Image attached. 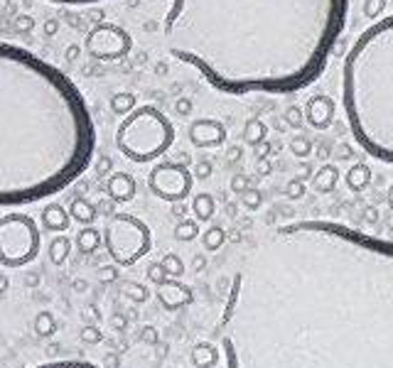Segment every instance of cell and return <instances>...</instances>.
<instances>
[{"label":"cell","instance_id":"obj_59","mask_svg":"<svg viewBox=\"0 0 393 368\" xmlns=\"http://www.w3.org/2000/svg\"><path fill=\"white\" fill-rule=\"evenodd\" d=\"M74 290H79V293H82V290H86V282L77 280V282H74Z\"/></svg>","mask_w":393,"mask_h":368},{"label":"cell","instance_id":"obj_44","mask_svg":"<svg viewBox=\"0 0 393 368\" xmlns=\"http://www.w3.org/2000/svg\"><path fill=\"white\" fill-rule=\"evenodd\" d=\"M96 172H99V175H104V177L108 175V172H111V158H106V155H104V158L96 162Z\"/></svg>","mask_w":393,"mask_h":368},{"label":"cell","instance_id":"obj_11","mask_svg":"<svg viewBox=\"0 0 393 368\" xmlns=\"http://www.w3.org/2000/svg\"><path fill=\"white\" fill-rule=\"evenodd\" d=\"M158 299L160 304H163V310L177 312V310H182V307H187V304H192L194 295H192V287L182 285V282L175 280V278H167L163 285H158Z\"/></svg>","mask_w":393,"mask_h":368},{"label":"cell","instance_id":"obj_33","mask_svg":"<svg viewBox=\"0 0 393 368\" xmlns=\"http://www.w3.org/2000/svg\"><path fill=\"white\" fill-rule=\"evenodd\" d=\"M82 341L84 344H101L104 341V332H101L99 324H84L82 327Z\"/></svg>","mask_w":393,"mask_h":368},{"label":"cell","instance_id":"obj_8","mask_svg":"<svg viewBox=\"0 0 393 368\" xmlns=\"http://www.w3.org/2000/svg\"><path fill=\"white\" fill-rule=\"evenodd\" d=\"M84 49L96 62H118L133 49V37L113 23H99L84 40Z\"/></svg>","mask_w":393,"mask_h":368},{"label":"cell","instance_id":"obj_13","mask_svg":"<svg viewBox=\"0 0 393 368\" xmlns=\"http://www.w3.org/2000/svg\"><path fill=\"white\" fill-rule=\"evenodd\" d=\"M135 192H138V184H135L133 175L128 172H113L106 180V194L108 199H113L116 204H128L135 199Z\"/></svg>","mask_w":393,"mask_h":368},{"label":"cell","instance_id":"obj_4","mask_svg":"<svg viewBox=\"0 0 393 368\" xmlns=\"http://www.w3.org/2000/svg\"><path fill=\"white\" fill-rule=\"evenodd\" d=\"M342 106L361 150L393 164V15L366 27L346 52Z\"/></svg>","mask_w":393,"mask_h":368},{"label":"cell","instance_id":"obj_52","mask_svg":"<svg viewBox=\"0 0 393 368\" xmlns=\"http://www.w3.org/2000/svg\"><path fill=\"white\" fill-rule=\"evenodd\" d=\"M57 27H59L57 20H49V23L45 25V35H54V32H57Z\"/></svg>","mask_w":393,"mask_h":368},{"label":"cell","instance_id":"obj_34","mask_svg":"<svg viewBox=\"0 0 393 368\" xmlns=\"http://www.w3.org/2000/svg\"><path fill=\"white\" fill-rule=\"evenodd\" d=\"M386 10V0H364V15L366 20H379Z\"/></svg>","mask_w":393,"mask_h":368},{"label":"cell","instance_id":"obj_6","mask_svg":"<svg viewBox=\"0 0 393 368\" xmlns=\"http://www.w3.org/2000/svg\"><path fill=\"white\" fill-rule=\"evenodd\" d=\"M106 253L118 268H130L153 248V231L133 214H113L104 231Z\"/></svg>","mask_w":393,"mask_h":368},{"label":"cell","instance_id":"obj_36","mask_svg":"<svg viewBox=\"0 0 393 368\" xmlns=\"http://www.w3.org/2000/svg\"><path fill=\"white\" fill-rule=\"evenodd\" d=\"M147 280L153 282V285H163L167 280V273H165L163 263H150L147 265Z\"/></svg>","mask_w":393,"mask_h":368},{"label":"cell","instance_id":"obj_16","mask_svg":"<svg viewBox=\"0 0 393 368\" xmlns=\"http://www.w3.org/2000/svg\"><path fill=\"white\" fill-rule=\"evenodd\" d=\"M189 358H192L194 368H214L219 363V358H222V351L214 344H209V341H200L192 349Z\"/></svg>","mask_w":393,"mask_h":368},{"label":"cell","instance_id":"obj_49","mask_svg":"<svg viewBox=\"0 0 393 368\" xmlns=\"http://www.w3.org/2000/svg\"><path fill=\"white\" fill-rule=\"evenodd\" d=\"M37 285H40V275L35 273L25 275V287H37Z\"/></svg>","mask_w":393,"mask_h":368},{"label":"cell","instance_id":"obj_19","mask_svg":"<svg viewBox=\"0 0 393 368\" xmlns=\"http://www.w3.org/2000/svg\"><path fill=\"white\" fill-rule=\"evenodd\" d=\"M337 182H340V170H337L335 164H322V167L315 172V177H312V187L320 194H329V192H335Z\"/></svg>","mask_w":393,"mask_h":368},{"label":"cell","instance_id":"obj_21","mask_svg":"<svg viewBox=\"0 0 393 368\" xmlns=\"http://www.w3.org/2000/svg\"><path fill=\"white\" fill-rule=\"evenodd\" d=\"M192 214L197 221H211V217L217 214V201L209 192H200L192 199Z\"/></svg>","mask_w":393,"mask_h":368},{"label":"cell","instance_id":"obj_20","mask_svg":"<svg viewBox=\"0 0 393 368\" xmlns=\"http://www.w3.org/2000/svg\"><path fill=\"white\" fill-rule=\"evenodd\" d=\"M71 238L69 236H54L52 241H49V248H47V256H49V263L52 265H64L67 260H69L71 256Z\"/></svg>","mask_w":393,"mask_h":368},{"label":"cell","instance_id":"obj_18","mask_svg":"<svg viewBox=\"0 0 393 368\" xmlns=\"http://www.w3.org/2000/svg\"><path fill=\"white\" fill-rule=\"evenodd\" d=\"M71 221H79L82 226H94V221L99 219V211H96V204H91L88 199L77 197L69 206Z\"/></svg>","mask_w":393,"mask_h":368},{"label":"cell","instance_id":"obj_60","mask_svg":"<svg viewBox=\"0 0 393 368\" xmlns=\"http://www.w3.org/2000/svg\"><path fill=\"white\" fill-rule=\"evenodd\" d=\"M226 214H229V217H234V214H236V206H234V204L226 206Z\"/></svg>","mask_w":393,"mask_h":368},{"label":"cell","instance_id":"obj_7","mask_svg":"<svg viewBox=\"0 0 393 368\" xmlns=\"http://www.w3.org/2000/svg\"><path fill=\"white\" fill-rule=\"evenodd\" d=\"M42 236L35 219L25 214L0 217V265L23 268L40 256Z\"/></svg>","mask_w":393,"mask_h":368},{"label":"cell","instance_id":"obj_15","mask_svg":"<svg viewBox=\"0 0 393 368\" xmlns=\"http://www.w3.org/2000/svg\"><path fill=\"white\" fill-rule=\"evenodd\" d=\"M344 182H346V189L354 194L364 192L369 187L371 182V167L366 162H354L344 175Z\"/></svg>","mask_w":393,"mask_h":368},{"label":"cell","instance_id":"obj_45","mask_svg":"<svg viewBox=\"0 0 393 368\" xmlns=\"http://www.w3.org/2000/svg\"><path fill=\"white\" fill-rule=\"evenodd\" d=\"M49 3H59V5H88V3H101V0H49Z\"/></svg>","mask_w":393,"mask_h":368},{"label":"cell","instance_id":"obj_40","mask_svg":"<svg viewBox=\"0 0 393 368\" xmlns=\"http://www.w3.org/2000/svg\"><path fill=\"white\" fill-rule=\"evenodd\" d=\"M99 278H101V282H113L118 278V265L113 263V265H106V268H101Z\"/></svg>","mask_w":393,"mask_h":368},{"label":"cell","instance_id":"obj_48","mask_svg":"<svg viewBox=\"0 0 393 368\" xmlns=\"http://www.w3.org/2000/svg\"><path fill=\"white\" fill-rule=\"evenodd\" d=\"M270 155V143L265 140V143H261L259 147H256V158H268Z\"/></svg>","mask_w":393,"mask_h":368},{"label":"cell","instance_id":"obj_43","mask_svg":"<svg viewBox=\"0 0 393 368\" xmlns=\"http://www.w3.org/2000/svg\"><path fill=\"white\" fill-rule=\"evenodd\" d=\"M84 315L88 317V324H96V321H99V307H96V304H86V307H84Z\"/></svg>","mask_w":393,"mask_h":368},{"label":"cell","instance_id":"obj_1","mask_svg":"<svg viewBox=\"0 0 393 368\" xmlns=\"http://www.w3.org/2000/svg\"><path fill=\"white\" fill-rule=\"evenodd\" d=\"M219 339L226 368H393V241L290 221L234 273Z\"/></svg>","mask_w":393,"mask_h":368},{"label":"cell","instance_id":"obj_53","mask_svg":"<svg viewBox=\"0 0 393 368\" xmlns=\"http://www.w3.org/2000/svg\"><path fill=\"white\" fill-rule=\"evenodd\" d=\"M8 287H10V280H8V275H0V295L8 293Z\"/></svg>","mask_w":393,"mask_h":368},{"label":"cell","instance_id":"obj_9","mask_svg":"<svg viewBox=\"0 0 393 368\" xmlns=\"http://www.w3.org/2000/svg\"><path fill=\"white\" fill-rule=\"evenodd\" d=\"M194 175L180 162H160L147 175V189L163 201H184L192 192Z\"/></svg>","mask_w":393,"mask_h":368},{"label":"cell","instance_id":"obj_31","mask_svg":"<svg viewBox=\"0 0 393 368\" xmlns=\"http://www.w3.org/2000/svg\"><path fill=\"white\" fill-rule=\"evenodd\" d=\"M305 194H307L305 177H293V180H288V184H285V197H288V199H302Z\"/></svg>","mask_w":393,"mask_h":368},{"label":"cell","instance_id":"obj_46","mask_svg":"<svg viewBox=\"0 0 393 368\" xmlns=\"http://www.w3.org/2000/svg\"><path fill=\"white\" fill-rule=\"evenodd\" d=\"M184 214H187V204H184V201H175V204H172V217L184 219Z\"/></svg>","mask_w":393,"mask_h":368},{"label":"cell","instance_id":"obj_10","mask_svg":"<svg viewBox=\"0 0 393 368\" xmlns=\"http://www.w3.org/2000/svg\"><path fill=\"white\" fill-rule=\"evenodd\" d=\"M189 143L194 147H219L226 143V125L217 118H197V121L189 123Z\"/></svg>","mask_w":393,"mask_h":368},{"label":"cell","instance_id":"obj_5","mask_svg":"<svg viewBox=\"0 0 393 368\" xmlns=\"http://www.w3.org/2000/svg\"><path fill=\"white\" fill-rule=\"evenodd\" d=\"M172 143H175V128L170 118L155 106H141L130 111L116 130L118 152L138 164L163 158Z\"/></svg>","mask_w":393,"mask_h":368},{"label":"cell","instance_id":"obj_32","mask_svg":"<svg viewBox=\"0 0 393 368\" xmlns=\"http://www.w3.org/2000/svg\"><path fill=\"white\" fill-rule=\"evenodd\" d=\"M123 295H128L133 302H145V299L150 297L147 287L141 285V282H126V285H123Z\"/></svg>","mask_w":393,"mask_h":368},{"label":"cell","instance_id":"obj_47","mask_svg":"<svg viewBox=\"0 0 393 368\" xmlns=\"http://www.w3.org/2000/svg\"><path fill=\"white\" fill-rule=\"evenodd\" d=\"M270 170H273V167H270L268 158H259V175H261V177H268Z\"/></svg>","mask_w":393,"mask_h":368},{"label":"cell","instance_id":"obj_29","mask_svg":"<svg viewBox=\"0 0 393 368\" xmlns=\"http://www.w3.org/2000/svg\"><path fill=\"white\" fill-rule=\"evenodd\" d=\"M239 199H241V206L248 211H259L261 206H263V194L253 187H248L243 194H239Z\"/></svg>","mask_w":393,"mask_h":368},{"label":"cell","instance_id":"obj_22","mask_svg":"<svg viewBox=\"0 0 393 368\" xmlns=\"http://www.w3.org/2000/svg\"><path fill=\"white\" fill-rule=\"evenodd\" d=\"M243 140L246 145L259 147L261 143L268 140V125L261 118H248V123L243 125Z\"/></svg>","mask_w":393,"mask_h":368},{"label":"cell","instance_id":"obj_57","mask_svg":"<svg viewBox=\"0 0 393 368\" xmlns=\"http://www.w3.org/2000/svg\"><path fill=\"white\" fill-rule=\"evenodd\" d=\"M340 155H342V158H340V160H346V158H352V150H349V147H340Z\"/></svg>","mask_w":393,"mask_h":368},{"label":"cell","instance_id":"obj_2","mask_svg":"<svg viewBox=\"0 0 393 368\" xmlns=\"http://www.w3.org/2000/svg\"><path fill=\"white\" fill-rule=\"evenodd\" d=\"M349 0H172L167 52L222 94H295L320 79Z\"/></svg>","mask_w":393,"mask_h":368},{"label":"cell","instance_id":"obj_37","mask_svg":"<svg viewBox=\"0 0 393 368\" xmlns=\"http://www.w3.org/2000/svg\"><path fill=\"white\" fill-rule=\"evenodd\" d=\"M248 187H251V180H248L246 175H234V177H231L229 189L236 194V197H239V194H243V192H246Z\"/></svg>","mask_w":393,"mask_h":368},{"label":"cell","instance_id":"obj_56","mask_svg":"<svg viewBox=\"0 0 393 368\" xmlns=\"http://www.w3.org/2000/svg\"><path fill=\"white\" fill-rule=\"evenodd\" d=\"M364 217H366V221H369V223H376V219H379V217H376V211H374V209H366V211H364Z\"/></svg>","mask_w":393,"mask_h":368},{"label":"cell","instance_id":"obj_27","mask_svg":"<svg viewBox=\"0 0 393 368\" xmlns=\"http://www.w3.org/2000/svg\"><path fill=\"white\" fill-rule=\"evenodd\" d=\"M288 150L293 152V158L305 160L312 155V140L310 138H305V135H295V138H290L288 140Z\"/></svg>","mask_w":393,"mask_h":368},{"label":"cell","instance_id":"obj_23","mask_svg":"<svg viewBox=\"0 0 393 368\" xmlns=\"http://www.w3.org/2000/svg\"><path fill=\"white\" fill-rule=\"evenodd\" d=\"M32 329H35L37 336H42V339H49V336H54L59 329L57 324V317L52 315V312H40V315L35 317V321H32Z\"/></svg>","mask_w":393,"mask_h":368},{"label":"cell","instance_id":"obj_55","mask_svg":"<svg viewBox=\"0 0 393 368\" xmlns=\"http://www.w3.org/2000/svg\"><path fill=\"white\" fill-rule=\"evenodd\" d=\"M239 158H241V147H231V150H229V160H231V162H236Z\"/></svg>","mask_w":393,"mask_h":368},{"label":"cell","instance_id":"obj_35","mask_svg":"<svg viewBox=\"0 0 393 368\" xmlns=\"http://www.w3.org/2000/svg\"><path fill=\"white\" fill-rule=\"evenodd\" d=\"M285 123H288L290 128L300 130L302 128V123H305V111L298 108V106H288V111H285Z\"/></svg>","mask_w":393,"mask_h":368},{"label":"cell","instance_id":"obj_30","mask_svg":"<svg viewBox=\"0 0 393 368\" xmlns=\"http://www.w3.org/2000/svg\"><path fill=\"white\" fill-rule=\"evenodd\" d=\"M35 368H101L91 361H82V358H62V361H47V363H40Z\"/></svg>","mask_w":393,"mask_h":368},{"label":"cell","instance_id":"obj_58","mask_svg":"<svg viewBox=\"0 0 393 368\" xmlns=\"http://www.w3.org/2000/svg\"><path fill=\"white\" fill-rule=\"evenodd\" d=\"M113 327H126V319H121V317H113Z\"/></svg>","mask_w":393,"mask_h":368},{"label":"cell","instance_id":"obj_42","mask_svg":"<svg viewBox=\"0 0 393 368\" xmlns=\"http://www.w3.org/2000/svg\"><path fill=\"white\" fill-rule=\"evenodd\" d=\"M175 111L180 113V116H189V113H192V101H189V99H177L175 101Z\"/></svg>","mask_w":393,"mask_h":368},{"label":"cell","instance_id":"obj_28","mask_svg":"<svg viewBox=\"0 0 393 368\" xmlns=\"http://www.w3.org/2000/svg\"><path fill=\"white\" fill-rule=\"evenodd\" d=\"M163 268L165 273H167V278H175V280H180L184 275V263H182V258L177 256V253H167V256H163Z\"/></svg>","mask_w":393,"mask_h":368},{"label":"cell","instance_id":"obj_17","mask_svg":"<svg viewBox=\"0 0 393 368\" xmlns=\"http://www.w3.org/2000/svg\"><path fill=\"white\" fill-rule=\"evenodd\" d=\"M101 243H104V234L94 226H84L82 231L74 236V245L79 248L82 256H91V253H96L101 248Z\"/></svg>","mask_w":393,"mask_h":368},{"label":"cell","instance_id":"obj_24","mask_svg":"<svg viewBox=\"0 0 393 368\" xmlns=\"http://www.w3.org/2000/svg\"><path fill=\"white\" fill-rule=\"evenodd\" d=\"M224 243H226V231H224L222 226H209L204 234H202V245H204L206 253L222 251Z\"/></svg>","mask_w":393,"mask_h":368},{"label":"cell","instance_id":"obj_50","mask_svg":"<svg viewBox=\"0 0 393 368\" xmlns=\"http://www.w3.org/2000/svg\"><path fill=\"white\" fill-rule=\"evenodd\" d=\"M18 29H32V18H29V15L18 18Z\"/></svg>","mask_w":393,"mask_h":368},{"label":"cell","instance_id":"obj_54","mask_svg":"<svg viewBox=\"0 0 393 368\" xmlns=\"http://www.w3.org/2000/svg\"><path fill=\"white\" fill-rule=\"evenodd\" d=\"M386 204H388V209H391V214H393V182H391V187L386 189Z\"/></svg>","mask_w":393,"mask_h":368},{"label":"cell","instance_id":"obj_41","mask_svg":"<svg viewBox=\"0 0 393 368\" xmlns=\"http://www.w3.org/2000/svg\"><path fill=\"white\" fill-rule=\"evenodd\" d=\"M141 339L145 341V344H158V329H155V327H143Z\"/></svg>","mask_w":393,"mask_h":368},{"label":"cell","instance_id":"obj_12","mask_svg":"<svg viewBox=\"0 0 393 368\" xmlns=\"http://www.w3.org/2000/svg\"><path fill=\"white\" fill-rule=\"evenodd\" d=\"M335 113H337V106L329 96L317 94V96H312V99H307L305 118L312 128L327 130L329 125H332V121H335Z\"/></svg>","mask_w":393,"mask_h":368},{"label":"cell","instance_id":"obj_26","mask_svg":"<svg viewBox=\"0 0 393 368\" xmlns=\"http://www.w3.org/2000/svg\"><path fill=\"white\" fill-rule=\"evenodd\" d=\"M200 234V221L197 219H180V223L175 226V238L177 241H194Z\"/></svg>","mask_w":393,"mask_h":368},{"label":"cell","instance_id":"obj_39","mask_svg":"<svg viewBox=\"0 0 393 368\" xmlns=\"http://www.w3.org/2000/svg\"><path fill=\"white\" fill-rule=\"evenodd\" d=\"M96 211H99V217H108L111 219L113 214H116V201H113V199H101L99 204H96Z\"/></svg>","mask_w":393,"mask_h":368},{"label":"cell","instance_id":"obj_51","mask_svg":"<svg viewBox=\"0 0 393 368\" xmlns=\"http://www.w3.org/2000/svg\"><path fill=\"white\" fill-rule=\"evenodd\" d=\"M192 268L197 270V273H200V270H204V268H206V258H204V256H197V258H194Z\"/></svg>","mask_w":393,"mask_h":368},{"label":"cell","instance_id":"obj_14","mask_svg":"<svg viewBox=\"0 0 393 368\" xmlns=\"http://www.w3.org/2000/svg\"><path fill=\"white\" fill-rule=\"evenodd\" d=\"M40 221H42V228L49 231V234H67L71 226V214L69 209H64L62 204L52 201V204H47L42 209Z\"/></svg>","mask_w":393,"mask_h":368},{"label":"cell","instance_id":"obj_25","mask_svg":"<svg viewBox=\"0 0 393 368\" xmlns=\"http://www.w3.org/2000/svg\"><path fill=\"white\" fill-rule=\"evenodd\" d=\"M111 111L116 113V116L126 118L130 111H135V96L130 94V91H121V94H116L111 99Z\"/></svg>","mask_w":393,"mask_h":368},{"label":"cell","instance_id":"obj_3","mask_svg":"<svg viewBox=\"0 0 393 368\" xmlns=\"http://www.w3.org/2000/svg\"><path fill=\"white\" fill-rule=\"evenodd\" d=\"M94 150L96 125L77 84L0 42V206L59 194L86 172Z\"/></svg>","mask_w":393,"mask_h":368},{"label":"cell","instance_id":"obj_38","mask_svg":"<svg viewBox=\"0 0 393 368\" xmlns=\"http://www.w3.org/2000/svg\"><path fill=\"white\" fill-rule=\"evenodd\" d=\"M211 172H214V167H211L209 160H200V162H197V167H194L192 175H194V180H209Z\"/></svg>","mask_w":393,"mask_h":368}]
</instances>
